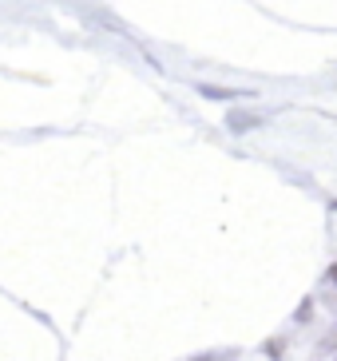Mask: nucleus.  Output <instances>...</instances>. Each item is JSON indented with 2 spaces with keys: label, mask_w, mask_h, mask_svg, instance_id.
Returning <instances> with one entry per match:
<instances>
[]
</instances>
